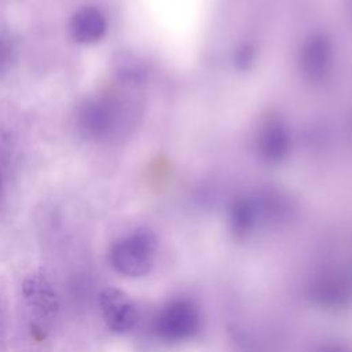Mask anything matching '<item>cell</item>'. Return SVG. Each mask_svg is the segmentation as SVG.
I'll list each match as a JSON object with an SVG mask.
<instances>
[{"label":"cell","instance_id":"cell-10","mask_svg":"<svg viewBox=\"0 0 352 352\" xmlns=\"http://www.w3.org/2000/svg\"><path fill=\"white\" fill-rule=\"evenodd\" d=\"M318 352H346V351L341 346H337V345H329V346L320 348Z\"/></svg>","mask_w":352,"mask_h":352},{"label":"cell","instance_id":"cell-4","mask_svg":"<svg viewBox=\"0 0 352 352\" xmlns=\"http://www.w3.org/2000/svg\"><path fill=\"white\" fill-rule=\"evenodd\" d=\"M117 110L107 99L88 100L78 113V124L89 138L100 139L107 136L116 126Z\"/></svg>","mask_w":352,"mask_h":352},{"label":"cell","instance_id":"cell-8","mask_svg":"<svg viewBox=\"0 0 352 352\" xmlns=\"http://www.w3.org/2000/svg\"><path fill=\"white\" fill-rule=\"evenodd\" d=\"M287 135L285 129L278 124H270L261 133L260 144L267 157L278 158L287 150Z\"/></svg>","mask_w":352,"mask_h":352},{"label":"cell","instance_id":"cell-9","mask_svg":"<svg viewBox=\"0 0 352 352\" xmlns=\"http://www.w3.org/2000/svg\"><path fill=\"white\" fill-rule=\"evenodd\" d=\"M314 294L323 304H337L340 300H344L348 296V286L341 279L324 278L320 279L314 287Z\"/></svg>","mask_w":352,"mask_h":352},{"label":"cell","instance_id":"cell-6","mask_svg":"<svg viewBox=\"0 0 352 352\" xmlns=\"http://www.w3.org/2000/svg\"><path fill=\"white\" fill-rule=\"evenodd\" d=\"M23 296L30 308L38 315L48 316L55 314L58 302L50 282L41 275H32L23 283Z\"/></svg>","mask_w":352,"mask_h":352},{"label":"cell","instance_id":"cell-1","mask_svg":"<svg viewBox=\"0 0 352 352\" xmlns=\"http://www.w3.org/2000/svg\"><path fill=\"white\" fill-rule=\"evenodd\" d=\"M157 238L148 230H136L117 239L110 248V264L121 275L140 278L147 275L155 261Z\"/></svg>","mask_w":352,"mask_h":352},{"label":"cell","instance_id":"cell-2","mask_svg":"<svg viewBox=\"0 0 352 352\" xmlns=\"http://www.w3.org/2000/svg\"><path fill=\"white\" fill-rule=\"evenodd\" d=\"M199 327V314L194 304L184 298L166 302L154 318V331L166 341L190 338Z\"/></svg>","mask_w":352,"mask_h":352},{"label":"cell","instance_id":"cell-5","mask_svg":"<svg viewBox=\"0 0 352 352\" xmlns=\"http://www.w3.org/2000/svg\"><path fill=\"white\" fill-rule=\"evenodd\" d=\"M107 30V18L96 6L80 7L69 21L70 37L78 44L99 41Z\"/></svg>","mask_w":352,"mask_h":352},{"label":"cell","instance_id":"cell-3","mask_svg":"<svg viewBox=\"0 0 352 352\" xmlns=\"http://www.w3.org/2000/svg\"><path fill=\"white\" fill-rule=\"evenodd\" d=\"M99 305L107 327L114 333H128L138 322V309L122 290L106 287L99 296Z\"/></svg>","mask_w":352,"mask_h":352},{"label":"cell","instance_id":"cell-7","mask_svg":"<svg viewBox=\"0 0 352 352\" xmlns=\"http://www.w3.org/2000/svg\"><path fill=\"white\" fill-rule=\"evenodd\" d=\"M331 50L323 37H315L304 50L302 65L305 72L314 78L322 77L330 65Z\"/></svg>","mask_w":352,"mask_h":352},{"label":"cell","instance_id":"cell-11","mask_svg":"<svg viewBox=\"0 0 352 352\" xmlns=\"http://www.w3.org/2000/svg\"><path fill=\"white\" fill-rule=\"evenodd\" d=\"M0 195H1V177H0Z\"/></svg>","mask_w":352,"mask_h":352}]
</instances>
